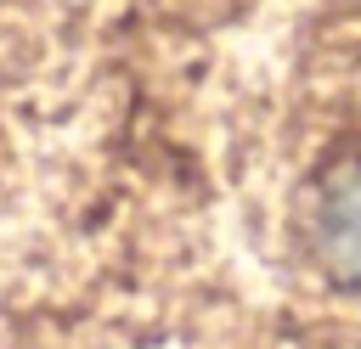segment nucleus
Wrapping results in <instances>:
<instances>
[{
  "label": "nucleus",
  "mask_w": 361,
  "mask_h": 349,
  "mask_svg": "<svg viewBox=\"0 0 361 349\" xmlns=\"http://www.w3.org/2000/svg\"><path fill=\"white\" fill-rule=\"evenodd\" d=\"M310 236H316V259L327 265V276L361 293V169H344L322 186Z\"/></svg>",
  "instance_id": "obj_1"
}]
</instances>
